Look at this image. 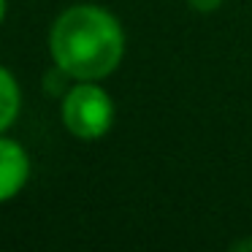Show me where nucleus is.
<instances>
[{"label":"nucleus","instance_id":"f257e3e1","mask_svg":"<svg viewBox=\"0 0 252 252\" xmlns=\"http://www.w3.org/2000/svg\"><path fill=\"white\" fill-rule=\"evenodd\" d=\"M49 49L57 71L82 82H95L120 65L125 35L109 11L98 6H73L55 22Z\"/></svg>","mask_w":252,"mask_h":252},{"label":"nucleus","instance_id":"f03ea898","mask_svg":"<svg viewBox=\"0 0 252 252\" xmlns=\"http://www.w3.org/2000/svg\"><path fill=\"white\" fill-rule=\"evenodd\" d=\"M63 122L79 138H100L114 122V103L95 84H79L63 100Z\"/></svg>","mask_w":252,"mask_h":252},{"label":"nucleus","instance_id":"7ed1b4c3","mask_svg":"<svg viewBox=\"0 0 252 252\" xmlns=\"http://www.w3.org/2000/svg\"><path fill=\"white\" fill-rule=\"evenodd\" d=\"M30 176L28 152L11 138H0V203L14 198Z\"/></svg>","mask_w":252,"mask_h":252},{"label":"nucleus","instance_id":"20e7f679","mask_svg":"<svg viewBox=\"0 0 252 252\" xmlns=\"http://www.w3.org/2000/svg\"><path fill=\"white\" fill-rule=\"evenodd\" d=\"M19 114V87L17 79L0 65V130H6Z\"/></svg>","mask_w":252,"mask_h":252},{"label":"nucleus","instance_id":"39448f33","mask_svg":"<svg viewBox=\"0 0 252 252\" xmlns=\"http://www.w3.org/2000/svg\"><path fill=\"white\" fill-rule=\"evenodd\" d=\"M220 3H222V0H190V6L195 8V11H214Z\"/></svg>","mask_w":252,"mask_h":252},{"label":"nucleus","instance_id":"423d86ee","mask_svg":"<svg viewBox=\"0 0 252 252\" xmlns=\"http://www.w3.org/2000/svg\"><path fill=\"white\" fill-rule=\"evenodd\" d=\"M3 14H6V0H0V22H3Z\"/></svg>","mask_w":252,"mask_h":252}]
</instances>
